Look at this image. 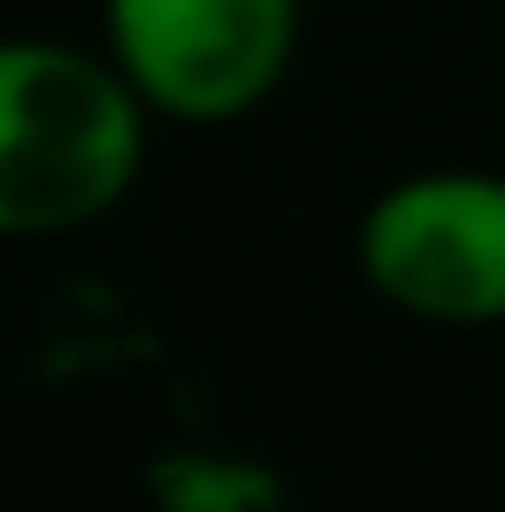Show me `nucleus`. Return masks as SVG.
Returning <instances> with one entry per match:
<instances>
[{"label":"nucleus","mask_w":505,"mask_h":512,"mask_svg":"<svg viewBox=\"0 0 505 512\" xmlns=\"http://www.w3.org/2000/svg\"><path fill=\"white\" fill-rule=\"evenodd\" d=\"M357 268L394 312L424 327L505 320V179L416 171L394 179L357 223Z\"/></svg>","instance_id":"nucleus-2"},{"label":"nucleus","mask_w":505,"mask_h":512,"mask_svg":"<svg viewBox=\"0 0 505 512\" xmlns=\"http://www.w3.org/2000/svg\"><path fill=\"white\" fill-rule=\"evenodd\" d=\"M149 104L112 52L0 38V238H60L127 201Z\"/></svg>","instance_id":"nucleus-1"},{"label":"nucleus","mask_w":505,"mask_h":512,"mask_svg":"<svg viewBox=\"0 0 505 512\" xmlns=\"http://www.w3.org/2000/svg\"><path fill=\"white\" fill-rule=\"evenodd\" d=\"M104 52L149 112L223 127L283 82L298 0H104Z\"/></svg>","instance_id":"nucleus-3"}]
</instances>
